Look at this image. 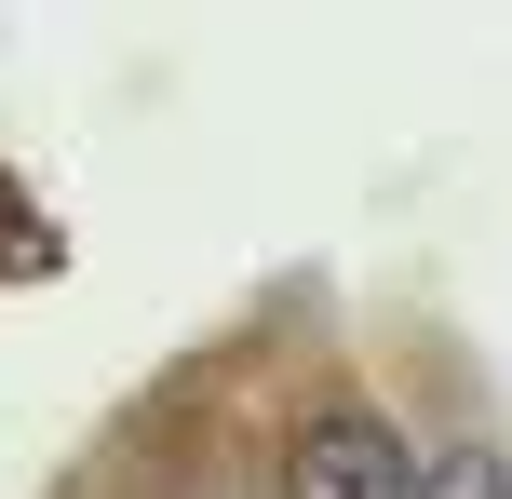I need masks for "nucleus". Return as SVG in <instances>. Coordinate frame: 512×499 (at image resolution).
I'll use <instances>...</instances> for the list:
<instances>
[{
  "mask_svg": "<svg viewBox=\"0 0 512 499\" xmlns=\"http://www.w3.org/2000/svg\"><path fill=\"white\" fill-rule=\"evenodd\" d=\"M283 499H418V459L378 405H324V419L283 446Z\"/></svg>",
  "mask_w": 512,
  "mask_h": 499,
  "instance_id": "f257e3e1",
  "label": "nucleus"
},
{
  "mask_svg": "<svg viewBox=\"0 0 512 499\" xmlns=\"http://www.w3.org/2000/svg\"><path fill=\"white\" fill-rule=\"evenodd\" d=\"M445 499H512V486H499V459H486V446H472V459H459V473H445Z\"/></svg>",
  "mask_w": 512,
  "mask_h": 499,
  "instance_id": "f03ea898",
  "label": "nucleus"
}]
</instances>
